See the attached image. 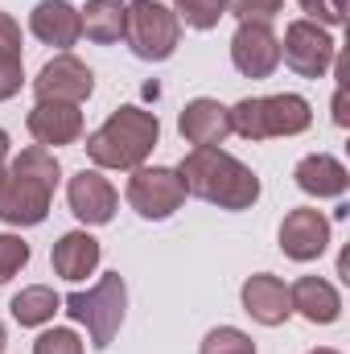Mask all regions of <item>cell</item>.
I'll use <instances>...</instances> for the list:
<instances>
[{
    "label": "cell",
    "instance_id": "obj_1",
    "mask_svg": "<svg viewBox=\"0 0 350 354\" xmlns=\"http://www.w3.org/2000/svg\"><path fill=\"white\" fill-rule=\"evenodd\" d=\"M58 157L42 145L21 149L8 165H4V181H0V223L8 227H37L50 214L54 189H58Z\"/></svg>",
    "mask_w": 350,
    "mask_h": 354
},
{
    "label": "cell",
    "instance_id": "obj_2",
    "mask_svg": "<svg viewBox=\"0 0 350 354\" xmlns=\"http://www.w3.org/2000/svg\"><path fill=\"white\" fill-rule=\"evenodd\" d=\"M177 177H181L185 194H194L219 210H252L264 189L260 177L223 149H190L177 165Z\"/></svg>",
    "mask_w": 350,
    "mask_h": 354
},
{
    "label": "cell",
    "instance_id": "obj_3",
    "mask_svg": "<svg viewBox=\"0 0 350 354\" xmlns=\"http://www.w3.org/2000/svg\"><path fill=\"white\" fill-rule=\"evenodd\" d=\"M161 140L157 111L145 107H116L95 132L87 136V157L99 169H140Z\"/></svg>",
    "mask_w": 350,
    "mask_h": 354
},
{
    "label": "cell",
    "instance_id": "obj_4",
    "mask_svg": "<svg viewBox=\"0 0 350 354\" xmlns=\"http://www.w3.org/2000/svg\"><path fill=\"white\" fill-rule=\"evenodd\" d=\"M231 132L243 140H272V136H301L313 124V107L305 95H264V99H239L227 107Z\"/></svg>",
    "mask_w": 350,
    "mask_h": 354
},
{
    "label": "cell",
    "instance_id": "obj_5",
    "mask_svg": "<svg viewBox=\"0 0 350 354\" xmlns=\"http://www.w3.org/2000/svg\"><path fill=\"white\" fill-rule=\"evenodd\" d=\"M62 309H66L71 322L87 326V338H91L95 351H107V346L116 342L120 326H124L128 284H124L120 272H107V276H99L95 288H87V292H71V297L62 301Z\"/></svg>",
    "mask_w": 350,
    "mask_h": 354
},
{
    "label": "cell",
    "instance_id": "obj_6",
    "mask_svg": "<svg viewBox=\"0 0 350 354\" xmlns=\"http://www.w3.org/2000/svg\"><path fill=\"white\" fill-rule=\"evenodd\" d=\"M124 41L140 62H165V58H174L177 41H181V21L174 17V8H165L157 0H128Z\"/></svg>",
    "mask_w": 350,
    "mask_h": 354
},
{
    "label": "cell",
    "instance_id": "obj_7",
    "mask_svg": "<svg viewBox=\"0 0 350 354\" xmlns=\"http://www.w3.org/2000/svg\"><path fill=\"white\" fill-rule=\"evenodd\" d=\"M181 202H185V185H181L177 169H165V165L132 169V177H128V206L140 218L161 223V218H169V214L181 210Z\"/></svg>",
    "mask_w": 350,
    "mask_h": 354
},
{
    "label": "cell",
    "instance_id": "obj_8",
    "mask_svg": "<svg viewBox=\"0 0 350 354\" xmlns=\"http://www.w3.org/2000/svg\"><path fill=\"white\" fill-rule=\"evenodd\" d=\"M334 37L330 29H322L317 21H288L284 41H280V58L288 62V71H297L301 79H326L334 66Z\"/></svg>",
    "mask_w": 350,
    "mask_h": 354
},
{
    "label": "cell",
    "instance_id": "obj_9",
    "mask_svg": "<svg viewBox=\"0 0 350 354\" xmlns=\"http://www.w3.org/2000/svg\"><path fill=\"white\" fill-rule=\"evenodd\" d=\"M231 62L243 79H272L280 66V37L272 21H239L231 37Z\"/></svg>",
    "mask_w": 350,
    "mask_h": 354
},
{
    "label": "cell",
    "instance_id": "obj_10",
    "mask_svg": "<svg viewBox=\"0 0 350 354\" xmlns=\"http://www.w3.org/2000/svg\"><path fill=\"white\" fill-rule=\"evenodd\" d=\"M91 91H95V75H91L87 62H79L75 54L50 58L37 71V79H33V95L42 103H75L79 107L83 99H91Z\"/></svg>",
    "mask_w": 350,
    "mask_h": 354
},
{
    "label": "cell",
    "instance_id": "obj_11",
    "mask_svg": "<svg viewBox=\"0 0 350 354\" xmlns=\"http://www.w3.org/2000/svg\"><path fill=\"white\" fill-rule=\"evenodd\" d=\"M66 202H71V214L83 227H107L116 218L120 194L99 169H79L71 177V185H66Z\"/></svg>",
    "mask_w": 350,
    "mask_h": 354
},
{
    "label": "cell",
    "instance_id": "obj_12",
    "mask_svg": "<svg viewBox=\"0 0 350 354\" xmlns=\"http://www.w3.org/2000/svg\"><path fill=\"white\" fill-rule=\"evenodd\" d=\"M330 248V218L313 206H297L284 214L280 223V252L297 264H309L317 260L322 252Z\"/></svg>",
    "mask_w": 350,
    "mask_h": 354
},
{
    "label": "cell",
    "instance_id": "obj_13",
    "mask_svg": "<svg viewBox=\"0 0 350 354\" xmlns=\"http://www.w3.org/2000/svg\"><path fill=\"white\" fill-rule=\"evenodd\" d=\"M239 301H243V313H248L252 322L268 326V330H276V326H284V322L293 317L288 284H284L280 276H272V272H256V276H248L243 288H239Z\"/></svg>",
    "mask_w": 350,
    "mask_h": 354
},
{
    "label": "cell",
    "instance_id": "obj_14",
    "mask_svg": "<svg viewBox=\"0 0 350 354\" xmlns=\"http://www.w3.org/2000/svg\"><path fill=\"white\" fill-rule=\"evenodd\" d=\"M25 128L42 149H62L83 136V111L75 103H42L37 99L33 111L25 115Z\"/></svg>",
    "mask_w": 350,
    "mask_h": 354
},
{
    "label": "cell",
    "instance_id": "obj_15",
    "mask_svg": "<svg viewBox=\"0 0 350 354\" xmlns=\"http://www.w3.org/2000/svg\"><path fill=\"white\" fill-rule=\"evenodd\" d=\"M177 128H181V136H185L194 149H219V145L231 136V115H227V107H223L219 99L198 95V99H190V103L181 107Z\"/></svg>",
    "mask_w": 350,
    "mask_h": 354
},
{
    "label": "cell",
    "instance_id": "obj_16",
    "mask_svg": "<svg viewBox=\"0 0 350 354\" xmlns=\"http://www.w3.org/2000/svg\"><path fill=\"white\" fill-rule=\"evenodd\" d=\"M29 29L42 46H54V50L66 54L83 37V17L71 0H37L33 12H29Z\"/></svg>",
    "mask_w": 350,
    "mask_h": 354
},
{
    "label": "cell",
    "instance_id": "obj_17",
    "mask_svg": "<svg viewBox=\"0 0 350 354\" xmlns=\"http://www.w3.org/2000/svg\"><path fill=\"white\" fill-rule=\"evenodd\" d=\"M288 305L293 313H301L309 326H334L342 317V297L330 280L322 276H301L293 288H288Z\"/></svg>",
    "mask_w": 350,
    "mask_h": 354
},
{
    "label": "cell",
    "instance_id": "obj_18",
    "mask_svg": "<svg viewBox=\"0 0 350 354\" xmlns=\"http://www.w3.org/2000/svg\"><path fill=\"white\" fill-rule=\"evenodd\" d=\"M293 181H297V189L309 194V198H342L347 185H350V174L338 157H330V153H309V157L297 161Z\"/></svg>",
    "mask_w": 350,
    "mask_h": 354
},
{
    "label": "cell",
    "instance_id": "obj_19",
    "mask_svg": "<svg viewBox=\"0 0 350 354\" xmlns=\"http://www.w3.org/2000/svg\"><path fill=\"white\" fill-rule=\"evenodd\" d=\"M99 256H103V248H99L95 235H87V231H66L54 243L50 264H54V272L62 280H83V276H91L99 268Z\"/></svg>",
    "mask_w": 350,
    "mask_h": 354
},
{
    "label": "cell",
    "instance_id": "obj_20",
    "mask_svg": "<svg viewBox=\"0 0 350 354\" xmlns=\"http://www.w3.org/2000/svg\"><path fill=\"white\" fill-rule=\"evenodd\" d=\"M124 12H128V0H87V8H79L83 33L95 46H116L124 37Z\"/></svg>",
    "mask_w": 350,
    "mask_h": 354
},
{
    "label": "cell",
    "instance_id": "obj_21",
    "mask_svg": "<svg viewBox=\"0 0 350 354\" xmlns=\"http://www.w3.org/2000/svg\"><path fill=\"white\" fill-rule=\"evenodd\" d=\"M8 309H12V322H17V326L37 330V326H46V322H54V313L62 309V297H58L54 288H46V284H29V288H21V292L8 301Z\"/></svg>",
    "mask_w": 350,
    "mask_h": 354
},
{
    "label": "cell",
    "instance_id": "obj_22",
    "mask_svg": "<svg viewBox=\"0 0 350 354\" xmlns=\"http://www.w3.org/2000/svg\"><path fill=\"white\" fill-rule=\"evenodd\" d=\"M174 17L190 29H214L227 17V0H174Z\"/></svg>",
    "mask_w": 350,
    "mask_h": 354
},
{
    "label": "cell",
    "instance_id": "obj_23",
    "mask_svg": "<svg viewBox=\"0 0 350 354\" xmlns=\"http://www.w3.org/2000/svg\"><path fill=\"white\" fill-rule=\"evenodd\" d=\"M198 354H256V342H252L243 330H235V326H214V330L202 338Z\"/></svg>",
    "mask_w": 350,
    "mask_h": 354
},
{
    "label": "cell",
    "instance_id": "obj_24",
    "mask_svg": "<svg viewBox=\"0 0 350 354\" xmlns=\"http://www.w3.org/2000/svg\"><path fill=\"white\" fill-rule=\"evenodd\" d=\"M29 264V243L21 235H0V284H8L21 268Z\"/></svg>",
    "mask_w": 350,
    "mask_h": 354
},
{
    "label": "cell",
    "instance_id": "obj_25",
    "mask_svg": "<svg viewBox=\"0 0 350 354\" xmlns=\"http://www.w3.org/2000/svg\"><path fill=\"white\" fill-rule=\"evenodd\" d=\"M33 354H87V351H83V338H79L75 330L54 326V330H46V334L33 342Z\"/></svg>",
    "mask_w": 350,
    "mask_h": 354
},
{
    "label": "cell",
    "instance_id": "obj_26",
    "mask_svg": "<svg viewBox=\"0 0 350 354\" xmlns=\"http://www.w3.org/2000/svg\"><path fill=\"white\" fill-rule=\"evenodd\" d=\"M284 8V0H227V12H235L239 21H272Z\"/></svg>",
    "mask_w": 350,
    "mask_h": 354
},
{
    "label": "cell",
    "instance_id": "obj_27",
    "mask_svg": "<svg viewBox=\"0 0 350 354\" xmlns=\"http://www.w3.org/2000/svg\"><path fill=\"white\" fill-rule=\"evenodd\" d=\"M301 8H305L322 29H330V25H342V21H347V0H301Z\"/></svg>",
    "mask_w": 350,
    "mask_h": 354
},
{
    "label": "cell",
    "instance_id": "obj_28",
    "mask_svg": "<svg viewBox=\"0 0 350 354\" xmlns=\"http://www.w3.org/2000/svg\"><path fill=\"white\" fill-rule=\"evenodd\" d=\"M25 83V71H21V58H12V54H0V103L4 99H12L17 91Z\"/></svg>",
    "mask_w": 350,
    "mask_h": 354
},
{
    "label": "cell",
    "instance_id": "obj_29",
    "mask_svg": "<svg viewBox=\"0 0 350 354\" xmlns=\"http://www.w3.org/2000/svg\"><path fill=\"white\" fill-rule=\"evenodd\" d=\"M0 54L21 58V25H17L8 12H0Z\"/></svg>",
    "mask_w": 350,
    "mask_h": 354
},
{
    "label": "cell",
    "instance_id": "obj_30",
    "mask_svg": "<svg viewBox=\"0 0 350 354\" xmlns=\"http://www.w3.org/2000/svg\"><path fill=\"white\" fill-rule=\"evenodd\" d=\"M334 124H338V128H347V99H342V91L334 95Z\"/></svg>",
    "mask_w": 350,
    "mask_h": 354
},
{
    "label": "cell",
    "instance_id": "obj_31",
    "mask_svg": "<svg viewBox=\"0 0 350 354\" xmlns=\"http://www.w3.org/2000/svg\"><path fill=\"white\" fill-rule=\"evenodd\" d=\"M4 161H8V132L0 128V165H4Z\"/></svg>",
    "mask_w": 350,
    "mask_h": 354
},
{
    "label": "cell",
    "instance_id": "obj_32",
    "mask_svg": "<svg viewBox=\"0 0 350 354\" xmlns=\"http://www.w3.org/2000/svg\"><path fill=\"white\" fill-rule=\"evenodd\" d=\"M4 346H8V334H4V322H0V354H4Z\"/></svg>",
    "mask_w": 350,
    "mask_h": 354
},
{
    "label": "cell",
    "instance_id": "obj_33",
    "mask_svg": "<svg viewBox=\"0 0 350 354\" xmlns=\"http://www.w3.org/2000/svg\"><path fill=\"white\" fill-rule=\"evenodd\" d=\"M309 354H342V351H334V346H322V351H309Z\"/></svg>",
    "mask_w": 350,
    "mask_h": 354
},
{
    "label": "cell",
    "instance_id": "obj_34",
    "mask_svg": "<svg viewBox=\"0 0 350 354\" xmlns=\"http://www.w3.org/2000/svg\"><path fill=\"white\" fill-rule=\"evenodd\" d=\"M0 181H4V165H0Z\"/></svg>",
    "mask_w": 350,
    "mask_h": 354
}]
</instances>
